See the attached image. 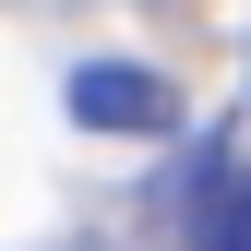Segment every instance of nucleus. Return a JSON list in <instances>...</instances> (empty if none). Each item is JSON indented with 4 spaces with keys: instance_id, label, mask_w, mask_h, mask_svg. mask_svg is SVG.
I'll use <instances>...</instances> for the list:
<instances>
[{
    "instance_id": "obj_1",
    "label": "nucleus",
    "mask_w": 251,
    "mask_h": 251,
    "mask_svg": "<svg viewBox=\"0 0 251 251\" xmlns=\"http://www.w3.org/2000/svg\"><path fill=\"white\" fill-rule=\"evenodd\" d=\"M72 120H84V132H120V144L179 132V84L144 72V60H84V72H72Z\"/></svg>"
}]
</instances>
